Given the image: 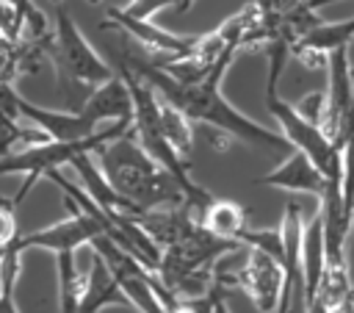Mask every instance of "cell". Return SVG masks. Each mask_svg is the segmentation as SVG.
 <instances>
[{"instance_id":"6da1fadb","label":"cell","mask_w":354,"mask_h":313,"mask_svg":"<svg viewBox=\"0 0 354 313\" xmlns=\"http://www.w3.org/2000/svg\"><path fill=\"white\" fill-rule=\"evenodd\" d=\"M119 61L124 66H130L141 80H147L166 102H171L174 108H180L191 122L202 125V127H213L221 130L243 144L260 147V150H274V152H293L290 141L282 133L268 130L266 125L254 122L252 116H246L243 111H238L232 102H227V97L221 94V80L224 72L232 66V61L218 64V69L199 80V83H180L171 75H166L163 69H158L152 61H147L144 55L133 53L130 44H124V53L119 55Z\"/></svg>"},{"instance_id":"9c48e42d","label":"cell","mask_w":354,"mask_h":313,"mask_svg":"<svg viewBox=\"0 0 354 313\" xmlns=\"http://www.w3.org/2000/svg\"><path fill=\"white\" fill-rule=\"evenodd\" d=\"M64 205L69 208V216L66 219H61V222H55L50 227H41V230H33V233L19 235L17 244H11V249H17V252L47 249L53 255H64V252H75L83 244H91L94 238L102 235L100 222L94 216H88L72 197L64 194Z\"/></svg>"},{"instance_id":"e0dca14e","label":"cell","mask_w":354,"mask_h":313,"mask_svg":"<svg viewBox=\"0 0 354 313\" xmlns=\"http://www.w3.org/2000/svg\"><path fill=\"white\" fill-rule=\"evenodd\" d=\"M160 122H163V133H166L169 144L180 152L183 161H188V155L194 150V127H191V119L180 108H174L171 102H166L160 97Z\"/></svg>"},{"instance_id":"d6986e66","label":"cell","mask_w":354,"mask_h":313,"mask_svg":"<svg viewBox=\"0 0 354 313\" xmlns=\"http://www.w3.org/2000/svg\"><path fill=\"white\" fill-rule=\"evenodd\" d=\"M22 274V252L6 247L0 255V313H19L17 299H14V288L17 280Z\"/></svg>"},{"instance_id":"9a60e30c","label":"cell","mask_w":354,"mask_h":313,"mask_svg":"<svg viewBox=\"0 0 354 313\" xmlns=\"http://www.w3.org/2000/svg\"><path fill=\"white\" fill-rule=\"evenodd\" d=\"M351 39H354V17L340 19V22H321V25H315L313 30H307L293 44V53L296 50H310V53H318V55H326L329 58L332 53L348 47Z\"/></svg>"},{"instance_id":"7c38bea8","label":"cell","mask_w":354,"mask_h":313,"mask_svg":"<svg viewBox=\"0 0 354 313\" xmlns=\"http://www.w3.org/2000/svg\"><path fill=\"white\" fill-rule=\"evenodd\" d=\"M88 283H86V294H83V302H80V310L77 313H100L105 307H133L127 294L122 291L119 280L113 277V271L108 269V263L102 260V255H97L91 249L88 255Z\"/></svg>"},{"instance_id":"2e32d148","label":"cell","mask_w":354,"mask_h":313,"mask_svg":"<svg viewBox=\"0 0 354 313\" xmlns=\"http://www.w3.org/2000/svg\"><path fill=\"white\" fill-rule=\"evenodd\" d=\"M55 274H58V313H77L86 294L88 269L77 271L75 252H64L55 255Z\"/></svg>"},{"instance_id":"484cf974","label":"cell","mask_w":354,"mask_h":313,"mask_svg":"<svg viewBox=\"0 0 354 313\" xmlns=\"http://www.w3.org/2000/svg\"><path fill=\"white\" fill-rule=\"evenodd\" d=\"M130 3H136V0H130Z\"/></svg>"},{"instance_id":"d4e9b609","label":"cell","mask_w":354,"mask_h":313,"mask_svg":"<svg viewBox=\"0 0 354 313\" xmlns=\"http://www.w3.org/2000/svg\"><path fill=\"white\" fill-rule=\"evenodd\" d=\"M53 3H55V6H58V3H64V0H53Z\"/></svg>"},{"instance_id":"603a6c76","label":"cell","mask_w":354,"mask_h":313,"mask_svg":"<svg viewBox=\"0 0 354 313\" xmlns=\"http://www.w3.org/2000/svg\"><path fill=\"white\" fill-rule=\"evenodd\" d=\"M210 313H230V305H227V288H221L216 283L213 294H210Z\"/></svg>"},{"instance_id":"cb8c5ba5","label":"cell","mask_w":354,"mask_h":313,"mask_svg":"<svg viewBox=\"0 0 354 313\" xmlns=\"http://www.w3.org/2000/svg\"><path fill=\"white\" fill-rule=\"evenodd\" d=\"M88 3H91V6H97V3H102V0H88Z\"/></svg>"},{"instance_id":"5b68a950","label":"cell","mask_w":354,"mask_h":313,"mask_svg":"<svg viewBox=\"0 0 354 313\" xmlns=\"http://www.w3.org/2000/svg\"><path fill=\"white\" fill-rule=\"evenodd\" d=\"M53 44H50V64L55 66L58 89H97L108 80H113L119 72L111 69L100 53L86 42L80 28L75 25L72 14L64 3L55 6V28H53Z\"/></svg>"},{"instance_id":"ac0fdd59","label":"cell","mask_w":354,"mask_h":313,"mask_svg":"<svg viewBox=\"0 0 354 313\" xmlns=\"http://www.w3.org/2000/svg\"><path fill=\"white\" fill-rule=\"evenodd\" d=\"M340 152H343V211L348 224H354V102L340 133Z\"/></svg>"},{"instance_id":"44dd1931","label":"cell","mask_w":354,"mask_h":313,"mask_svg":"<svg viewBox=\"0 0 354 313\" xmlns=\"http://www.w3.org/2000/svg\"><path fill=\"white\" fill-rule=\"evenodd\" d=\"M19 227H17V202L14 199H3L0 202V244L11 247L19 238Z\"/></svg>"},{"instance_id":"3957f363","label":"cell","mask_w":354,"mask_h":313,"mask_svg":"<svg viewBox=\"0 0 354 313\" xmlns=\"http://www.w3.org/2000/svg\"><path fill=\"white\" fill-rule=\"evenodd\" d=\"M116 72L127 80L130 94H133V133H136V138L141 141V147H144L160 166H166V169L177 177V183L183 186V191H185V197H188V205L205 211L216 197H213L207 188H202V186L191 177L188 161H183L180 152L169 144V138H166V133H163V122H160V97H158V91H155L147 80H141L130 66H124L122 61H119V69H116Z\"/></svg>"},{"instance_id":"ba28073f","label":"cell","mask_w":354,"mask_h":313,"mask_svg":"<svg viewBox=\"0 0 354 313\" xmlns=\"http://www.w3.org/2000/svg\"><path fill=\"white\" fill-rule=\"evenodd\" d=\"M3 116L22 119L39 130H44L53 141H80L97 133V119H91L83 111H55V108H41L22 94L14 91V83H3Z\"/></svg>"},{"instance_id":"8992f818","label":"cell","mask_w":354,"mask_h":313,"mask_svg":"<svg viewBox=\"0 0 354 313\" xmlns=\"http://www.w3.org/2000/svg\"><path fill=\"white\" fill-rule=\"evenodd\" d=\"M266 111L279 122V133L290 141L293 150L304 152L326 180H343V152L340 147L313 122H307L293 102L282 100L279 91L266 89Z\"/></svg>"},{"instance_id":"4fadbf2b","label":"cell","mask_w":354,"mask_h":313,"mask_svg":"<svg viewBox=\"0 0 354 313\" xmlns=\"http://www.w3.org/2000/svg\"><path fill=\"white\" fill-rule=\"evenodd\" d=\"M80 111L97 122H111V125L113 122H133V94H130L127 80L122 75H116L113 80L97 86L83 100Z\"/></svg>"},{"instance_id":"7a4b0ae2","label":"cell","mask_w":354,"mask_h":313,"mask_svg":"<svg viewBox=\"0 0 354 313\" xmlns=\"http://www.w3.org/2000/svg\"><path fill=\"white\" fill-rule=\"evenodd\" d=\"M97 155H100V169L108 177V183L138 213L188 205V197L183 186L177 183V177L141 147L133 127L122 138L102 147Z\"/></svg>"},{"instance_id":"277c9868","label":"cell","mask_w":354,"mask_h":313,"mask_svg":"<svg viewBox=\"0 0 354 313\" xmlns=\"http://www.w3.org/2000/svg\"><path fill=\"white\" fill-rule=\"evenodd\" d=\"M133 127V122H113L102 130H97L94 136L88 138H80V141H44V144H36L30 150H22V152H14V155H3L0 161V172L3 175H25V183L22 188L17 191L14 202L19 205L28 191L36 186L39 177H47L53 172H58L61 166H72L80 155H94L100 152L102 147H108L111 141L122 138L127 130Z\"/></svg>"},{"instance_id":"5bb4252c","label":"cell","mask_w":354,"mask_h":313,"mask_svg":"<svg viewBox=\"0 0 354 313\" xmlns=\"http://www.w3.org/2000/svg\"><path fill=\"white\" fill-rule=\"evenodd\" d=\"M213 235H218V238H224V241H238V244H243V238H246V233L252 230L249 224H246V211H243V205H238V202H232V199H213L205 211H202V219H199ZM246 247V244H243Z\"/></svg>"},{"instance_id":"52a82bcc","label":"cell","mask_w":354,"mask_h":313,"mask_svg":"<svg viewBox=\"0 0 354 313\" xmlns=\"http://www.w3.org/2000/svg\"><path fill=\"white\" fill-rule=\"evenodd\" d=\"M216 283L221 288H241L260 313H277L285 291V266L279 258L263 249L246 247V258L235 271H227L224 260L218 263Z\"/></svg>"},{"instance_id":"8fae6325","label":"cell","mask_w":354,"mask_h":313,"mask_svg":"<svg viewBox=\"0 0 354 313\" xmlns=\"http://www.w3.org/2000/svg\"><path fill=\"white\" fill-rule=\"evenodd\" d=\"M257 186H271V188H282V191H299V194H310L321 202V197L326 194L329 180L324 177V172L299 150L288 152V158L271 169L268 175L254 180Z\"/></svg>"},{"instance_id":"30bf717a","label":"cell","mask_w":354,"mask_h":313,"mask_svg":"<svg viewBox=\"0 0 354 313\" xmlns=\"http://www.w3.org/2000/svg\"><path fill=\"white\" fill-rule=\"evenodd\" d=\"M105 25H113L116 30H122L124 36H130L133 42H138L147 53H152L155 61H169V58H188L194 50H196V36H177V33H169L158 25H152L149 19H138L133 14H127L124 8H116L111 6L108 8V17L102 22Z\"/></svg>"},{"instance_id":"7402d4cb","label":"cell","mask_w":354,"mask_h":313,"mask_svg":"<svg viewBox=\"0 0 354 313\" xmlns=\"http://www.w3.org/2000/svg\"><path fill=\"white\" fill-rule=\"evenodd\" d=\"M296 111H299L307 122H313V125L321 127L324 114H326V91H310V94H304V97L296 102Z\"/></svg>"},{"instance_id":"ffe728a7","label":"cell","mask_w":354,"mask_h":313,"mask_svg":"<svg viewBox=\"0 0 354 313\" xmlns=\"http://www.w3.org/2000/svg\"><path fill=\"white\" fill-rule=\"evenodd\" d=\"M194 3L196 0H136V3L124 6V11L133 14V17H138V19H152L163 8H174L177 14H185Z\"/></svg>"}]
</instances>
